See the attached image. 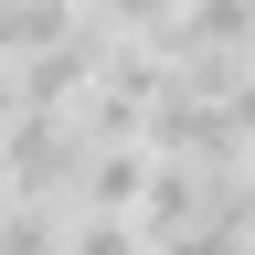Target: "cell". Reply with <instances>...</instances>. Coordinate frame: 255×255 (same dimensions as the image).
<instances>
[{
  "label": "cell",
  "mask_w": 255,
  "mask_h": 255,
  "mask_svg": "<svg viewBox=\"0 0 255 255\" xmlns=\"http://www.w3.org/2000/svg\"><path fill=\"white\" fill-rule=\"evenodd\" d=\"M170 11H181V0H96V21H107V32H159Z\"/></svg>",
  "instance_id": "3"
},
{
  "label": "cell",
  "mask_w": 255,
  "mask_h": 255,
  "mask_svg": "<svg viewBox=\"0 0 255 255\" xmlns=\"http://www.w3.org/2000/svg\"><path fill=\"white\" fill-rule=\"evenodd\" d=\"M64 255H149V234L128 213H64Z\"/></svg>",
  "instance_id": "2"
},
{
  "label": "cell",
  "mask_w": 255,
  "mask_h": 255,
  "mask_svg": "<svg viewBox=\"0 0 255 255\" xmlns=\"http://www.w3.org/2000/svg\"><path fill=\"white\" fill-rule=\"evenodd\" d=\"M0 191H11V159H0Z\"/></svg>",
  "instance_id": "4"
},
{
  "label": "cell",
  "mask_w": 255,
  "mask_h": 255,
  "mask_svg": "<svg viewBox=\"0 0 255 255\" xmlns=\"http://www.w3.org/2000/svg\"><path fill=\"white\" fill-rule=\"evenodd\" d=\"M0 255H64V202L0 191Z\"/></svg>",
  "instance_id": "1"
}]
</instances>
